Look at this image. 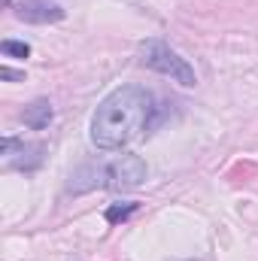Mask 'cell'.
Listing matches in <instances>:
<instances>
[{"instance_id": "1", "label": "cell", "mask_w": 258, "mask_h": 261, "mask_svg": "<svg viewBox=\"0 0 258 261\" xmlns=\"http://www.w3.org/2000/svg\"><path fill=\"white\" fill-rule=\"evenodd\" d=\"M155 97L143 85H122L100 100L91 116V143L100 152H122L149 128Z\"/></svg>"}, {"instance_id": "2", "label": "cell", "mask_w": 258, "mask_h": 261, "mask_svg": "<svg viewBox=\"0 0 258 261\" xmlns=\"http://www.w3.org/2000/svg\"><path fill=\"white\" fill-rule=\"evenodd\" d=\"M79 176H91L85 189H113V192H125V189H137L143 179H146V164L140 155H119L116 161L110 164H88L82 170H76Z\"/></svg>"}, {"instance_id": "3", "label": "cell", "mask_w": 258, "mask_h": 261, "mask_svg": "<svg viewBox=\"0 0 258 261\" xmlns=\"http://www.w3.org/2000/svg\"><path fill=\"white\" fill-rule=\"evenodd\" d=\"M140 64L149 67V70H155V73H161V76H167V79H173V82H179L183 88H194V85H197L194 67L189 64L176 49H170V46L161 43V40H146V43H140Z\"/></svg>"}, {"instance_id": "4", "label": "cell", "mask_w": 258, "mask_h": 261, "mask_svg": "<svg viewBox=\"0 0 258 261\" xmlns=\"http://www.w3.org/2000/svg\"><path fill=\"white\" fill-rule=\"evenodd\" d=\"M43 146L40 143H24V140H15V137H3L0 140V155L6 161V167H15V170H34L43 164Z\"/></svg>"}, {"instance_id": "5", "label": "cell", "mask_w": 258, "mask_h": 261, "mask_svg": "<svg viewBox=\"0 0 258 261\" xmlns=\"http://www.w3.org/2000/svg\"><path fill=\"white\" fill-rule=\"evenodd\" d=\"M64 15V6L55 0H21L15 6V18L28 24H52V21H61Z\"/></svg>"}, {"instance_id": "6", "label": "cell", "mask_w": 258, "mask_h": 261, "mask_svg": "<svg viewBox=\"0 0 258 261\" xmlns=\"http://www.w3.org/2000/svg\"><path fill=\"white\" fill-rule=\"evenodd\" d=\"M52 119H55V110H52V103L49 100H34L31 107H24V113H21V122L28 125L31 130H43L52 125Z\"/></svg>"}, {"instance_id": "7", "label": "cell", "mask_w": 258, "mask_h": 261, "mask_svg": "<svg viewBox=\"0 0 258 261\" xmlns=\"http://www.w3.org/2000/svg\"><path fill=\"white\" fill-rule=\"evenodd\" d=\"M137 210H140V203H137V200H119V203H110L104 216H107V222H110V225H122V222H128Z\"/></svg>"}, {"instance_id": "8", "label": "cell", "mask_w": 258, "mask_h": 261, "mask_svg": "<svg viewBox=\"0 0 258 261\" xmlns=\"http://www.w3.org/2000/svg\"><path fill=\"white\" fill-rule=\"evenodd\" d=\"M0 52H3L6 58H18V61H24V58L31 55V46L21 43V40H3V43H0Z\"/></svg>"}, {"instance_id": "9", "label": "cell", "mask_w": 258, "mask_h": 261, "mask_svg": "<svg viewBox=\"0 0 258 261\" xmlns=\"http://www.w3.org/2000/svg\"><path fill=\"white\" fill-rule=\"evenodd\" d=\"M0 76L9 79V82H21V79H24V73H15V70H9V67H0Z\"/></svg>"}]
</instances>
